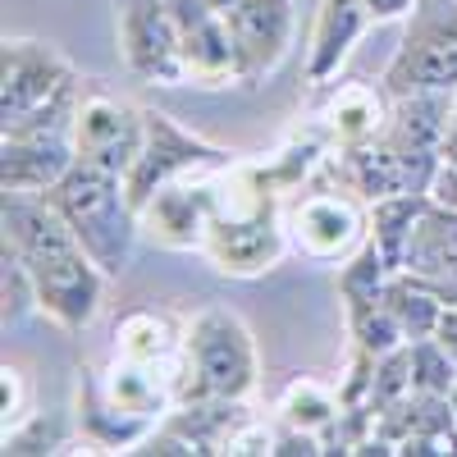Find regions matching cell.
I'll return each mask as SVG.
<instances>
[{
    "label": "cell",
    "mask_w": 457,
    "mask_h": 457,
    "mask_svg": "<svg viewBox=\"0 0 457 457\" xmlns=\"http://www.w3.org/2000/svg\"><path fill=\"white\" fill-rule=\"evenodd\" d=\"M0 220H5V252H14L28 270L37 307L64 329L92 325L110 275L79 243L69 220L46 197H23V193H5Z\"/></svg>",
    "instance_id": "1"
},
{
    "label": "cell",
    "mask_w": 457,
    "mask_h": 457,
    "mask_svg": "<svg viewBox=\"0 0 457 457\" xmlns=\"http://www.w3.org/2000/svg\"><path fill=\"white\" fill-rule=\"evenodd\" d=\"M288 243V228H279L270 179L261 170H215L211 174V224L202 252L220 275L256 279L275 270Z\"/></svg>",
    "instance_id": "2"
},
{
    "label": "cell",
    "mask_w": 457,
    "mask_h": 457,
    "mask_svg": "<svg viewBox=\"0 0 457 457\" xmlns=\"http://www.w3.org/2000/svg\"><path fill=\"white\" fill-rule=\"evenodd\" d=\"M79 69L55 46L14 37L0 51V133H69L79 110Z\"/></svg>",
    "instance_id": "3"
},
{
    "label": "cell",
    "mask_w": 457,
    "mask_h": 457,
    "mask_svg": "<svg viewBox=\"0 0 457 457\" xmlns=\"http://www.w3.org/2000/svg\"><path fill=\"white\" fill-rule=\"evenodd\" d=\"M256 338L252 329L224 307H206L183 329V348L174 366V398L179 403H202V398H224L243 403L256 389Z\"/></svg>",
    "instance_id": "4"
},
{
    "label": "cell",
    "mask_w": 457,
    "mask_h": 457,
    "mask_svg": "<svg viewBox=\"0 0 457 457\" xmlns=\"http://www.w3.org/2000/svg\"><path fill=\"white\" fill-rule=\"evenodd\" d=\"M42 197L69 220V228L79 234V243L92 252V261L105 275H124L142 224H137V206L129 202V187L120 174L73 161V170L55 187H46Z\"/></svg>",
    "instance_id": "5"
},
{
    "label": "cell",
    "mask_w": 457,
    "mask_h": 457,
    "mask_svg": "<svg viewBox=\"0 0 457 457\" xmlns=\"http://www.w3.org/2000/svg\"><path fill=\"white\" fill-rule=\"evenodd\" d=\"M234 165V151H224L197 133H187L183 124H174L170 114L161 110H146V133H142V151L124 179L129 187V202L142 211L161 187L179 183V179H193V174H211Z\"/></svg>",
    "instance_id": "6"
},
{
    "label": "cell",
    "mask_w": 457,
    "mask_h": 457,
    "mask_svg": "<svg viewBox=\"0 0 457 457\" xmlns=\"http://www.w3.org/2000/svg\"><path fill=\"white\" fill-rule=\"evenodd\" d=\"M120 55L142 83H187L170 0H114Z\"/></svg>",
    "instance_id": "7"
},
{
    "label": "cell",
    "mask_w": 457,
    "mask_h": 457,
    "mask_svg": "<svg viewBox=\"0 0 457 457\" xmlns=\"http://www.w3.org/2000/svg\"><path fill=\"white\" fill-rule=\"evenodd\" d=\"M73 151L83 165L110 170L129 179L137 151H142V133H146V110H133L129 101H114L105 92H92L73 110Z\"/></svg>",
    "instance_id": "8"
},
{
    "label": "cell",
    "mask_w": 457,
    "mask_h": 457,
    "mask_svg": "<svg viewBox=\"0 0 457 457\" xmlns=\"http://www.w3.org/2000/svg\"><path fill=\"white\" fill-rule=\"evenodd\" d=\"M211 5L228 23L243 83H256L279 69L293 46V0H211Z\"/></svg>",
    "instance_id": "9"
},
{
    "label": "cell",
    "mask_w": 457,
    "mask_h": 457,
    "mask_svg": "<svg viewBox=\"0 0 457 457\" xmlns=\"http://www.w3.org/2000/svg\"><path fill=\"white\" fill-rule=\"evenodd\" d=\"M385 87L407 92H453L457 87V14L453 19H416L403 37L398 55L385 69Z\"/></svg>",
    "instance_id": "10"
},
{
    "label": "cell",
    "mask_w": 457,
    "mask_h": 457,
    "mask_svg": "<svg viewBox=\"0 0 457 457\" xmlns=\"http://www.w3.org/2000/svg\"><path fill=\"white\" fill-rule=\"evenodd\" d=\"M170 10L179 28V55H183L187 83H197V87L243 83L234 37H228V23L211 0H170Z\"/></svg>",
    "instance_id": "11"
},
{
    "label": "cell",
    "mask_w": 457,
    "mask_h": 457,
    "mask_svg": "<svg viewBox=\"0 0 457 457\" xmlns=\"http://www.w3.org/2000/svg\"><path fill=\"white\" fill-rule=\"evenodd\" d=\"M370 238V215L338 193H307L288 211V243L312 261H348Z\"/></svg>",
    "instance_id": "12"
},
{
    "label": "cell",
    "mask_w": 457,
    "mask_h": 457,
    "mask_svg": "<svg viewBox=\"0 0 457 457\" xmlns=\"http://www.w3.org/2000/svg\"><path fill=\"white\" fill-rule=\"evenodd\" d=\"M211 174H193V179H179V183L161 187V193L137 211L142 234L161 247H174V252L202 247L206 224H211Z\"/></svg>",
    "instance_id": "13"
},
{
    "label": "cell",
    "mask_w": 457,
    "mask_h": 457,
    "mask_svg": "<svg viewBox=\"0 0 457 457\" xmlns=\"http://www.w3.org/2000/svg\"><path fill=\"white\" fill-rule=\"evenodd\" d=\"M79 151H73V133H0V187L23 197H42L55 187Z\"/></svg>",
    "instance_id": "14"
},
{
    "label": "cell",
    "mask_w": 457,
    "mask_h": 457,
    "mask_svg": "<svg viewBox=\"0 0 457 457\" xmlns=\"http://www.w3.org/2000/svg\"><path fill=\"white\" fill-rule=\"evenodd\" d=\"M398 270L435 284L448 302V293L457 288V211L453 206H444L435 197L426 202L421 220H416L411 238H407V252H403Z\"/></svg>",
    "instance_id": "15"
},
{
    "label": "cell",
    "mask_w": 457,
    "mask_h": 457,
    "mask_svg": "<svg viewBox=\"0 0 457 457\" xmlns=\"http://www.w3.org/2000/svg\"><path fill=\"white\" fill-rule=\"evenodd\" d=\"M370 28V14L361 0H320L316 10V28H312V55H307V79L312 83H329L343 69V60L353 55V46L361 42V32Z\"/></svg>",
    "instance_id": "16"
},
{
    "label": "cell",
    "mask_w": 457,
    "mask_h": 457,
    "mask_svg": "<svg viewBox=\"0 0 457 457\" xmlns=\"http://www.w3.org/2000/svg\"><path fill=\"white\" fill-rule=\"evenodd\" d=\"M389 110H394V105H385V96H379L375 87H366V83H343V87L334 92L329 110H325V124H329L334 142L348 151V146L370 142L375 133H385Z\"/></svg>",
    "instance_id": "17"
},
{
    "label": "cell",
    "mask_w": 457,
    "mask_h": 457,
    "mask_svg": "<svg viewBox=\"0 0 457 457\" xmlns=\"http://www.w3.org/2000/svg\"><path fill=\"white\" fill-rule=\"evenodd\" d=\"M183 338H174L170 320L156 312H133L124 316L120 334H114V357L142 361V366H179Z\"/></svg>",
    "instance_id": "18"
},
{
    "label": "cell",
    "mask_w": 457,
    "mask_h": 457,
    "mask_svg": "<svg viewBox=\"0 0 457 457\" xmlns=\"http://www.w3.org/2000/svg\"><path fill=\"white\" fill-rule=\"evenodd\" d=\"M385 302H389L394 320L403 325L407 343L430 338L435 325H439V312H444V293H439L435 284H426V279L407 275V270H394V279H389V288H385Z\"/></svg>",
    "instance_id": "19"
},
{
    "label": "cell",
    "mask_w": 457,
    "mask_h": 457,
    "mask_svg": "<svg viewBox=\"0 0 457 457\" xmlns=\"http://www.w3.org/2000/svg\"><path fill=\"white\" fill-rule=\"evenodd\" d=\"M426 202H430V193H394V197L370 202V238H375V247H379V252L389 256L394 270L403 265L407 238H411L416 220H421Z\"/></svg>",
    "instance_id": "20"
},
{
    "label": "cell",
    "mask_w": 457,
    "mask_h": 457,
    "mask_svg": "<svg viewBox=\"0 0 457 457\" xmlns=\"http://www.w3.org/2000/svg\"><path fill=\"white\" fill-rule=\"evenodd\" d=\"M279 421L307 435H325L343 421V394L325 389L320 379H293L279 398Z\"/></svg>",
    "instance_id": "21"
},
{
    "label": "cell",
    "mask_w": 457,
    "mask_h": 457,
    "mask_svg": "<svg viewBox=\"0 0 457 457\" xmlns=\"http://www.w3.org/2000/svg\"><path fill=\"white\" fill-rule=\"evenodd\" d=\"M389 279H394L389 256L375 247V238H366L348 261L338 265V297H343V307H353V302H375V297H385Z\"/></svg>",
    "instance_id": "22"
},
{
    "label": "cell",
    "mask_w": 457,
    "mask_h": 457,
    "mask_svg": "<svg viewBox=\"0 0 457 457\" xmlns=\"http://www.w3.org/2000/svg\"><path fill=\"white\" fill-rule=\"evenodd\" d=\"M348 329H353V338H357V348L370 353V357H389V353H398L403 343H407V334H403V325L394 320V312H389L385 297L353 302V307H348Z\"/></svg>",
    "instance_id": "23"
},
{
    "label": "cell",
    "mask_w": 457,
    "mask_h": 457,
    "mask_svg": "<svg viewBox=\"0 0 457 457\" xmlns=\"http://www.w3.org/2000/svg\"><path fill=\"white\" fill-rule=\"evenodd\" d=\"M407 348H411V394L448 398L453 379H457V361L439 348L435 338H416V343H407Z\"/></svg>",
    "instance_id": "24"
},
{
    "label": "cell",
    "mask_w": 457,
    "mask_h": 457,
    "mask_svg": "<svg viewBox=\"0 0 457 457\" xmlns=\"http://www.w3.org/2000/svg\"><path fill=\"white\" fill-rule=\"evenodd\" d=\"M0 389H5V430H19V421L28 416V389H23V370L5 366V379H0Z\"/></svg>",
    "instance_id": "25"
},
{
    "label": "cell",
    "mask_w": 457,
    "mask_h": 457,
    "mask_svg": "<svg viewBox=\"0 0 457 457\" xmlns=\"http://www.w3.org/2000/svg\"><path fill=\"white\" fill-rule=\"evenodd\" d=\"M439 348L457 361V302H444V312H439V325H435V334H430Z\"/></svg>",
    "instance_id": "26"
},
{
    "label": "cell",
    "mask_w": 457,
    "mask_h": 457,
    "mask_svg": "<svg viewBox=\"0 0 457 457\" xmlns=\"http://www.w3.org/2000/svg\"><path fill=\"white\" fill-rule=\"evenodd\" d=\"M361 5H366L370 23H389V19H403V14H411V5H416V0H361Z\"/></svg>",
    "instance_id": "27"
},
{
    "label": "cell",
    "mask_w": 457,
    "mask_h": 457,
    "mask_svg": "<svg viewBox=\"0 0 457 457\" xmlns=\"http://www.w3.org/2000/svg\"><path fill=\"white\" fill-rule=\"evenodd\" d=\"M430 197L457 211V170H448V165H439V174H435V183H430Z\"/></svg>",
    "instance_id": "28"
},
{
    "label": "cell",
    "mask_w": 457,
    "mask_h": 457,
    "mask_svg": "<svg viewBox=\"0 0 457 457\" xmlns=\"http://www.w3.org/2000/svg\"><path fill=\"white\" fill-rule=\"evenodd\" d=\"M439 165L457 170V96H453V114H448V129H444V142H439Z\"/></svg>",
    "instance_id": "29"
},
{
    "label": "cell",
    "mask_w": 457,
    "mask_h": 457,
    "mask_svg": "<svg viewBox=\"0 0 457 457\" xmlns=\"http://www.w3.org/2000/svg\"><path fill=\"white\" fill-rule=\"evenodd\" d=\"M448 407H453V421H457V379H453V389H448Z\"/></svg>",
    "instance_id": "30"
}]
</instances>
